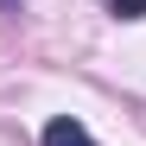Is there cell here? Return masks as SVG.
<instances>
[{
	"label": "cell",
	"mask_w": 146,
	"mask_h": 146,
	"mask_svg": "<svg viewBox=\"0 0 146 146\" xmlns=\"http://www.w3.org/2000/svg\"><path fill=\"white\" fill-rule=\"evenodd\" d=\"M44 146H95V140H89V127H83V121H70V114H57L51 127H44Z\"/></svg>",
	"instance_id": "obj_1"
},
{
	"label": "cell",
	"mask_w": 146,
	"mask_h": 146,
	"mask_svg": "<svg viewBox=\"0 0 146 146\" xmlns=\"http://www.w3.org/2000/svg\"><path fill=\"white\" fill-rule=\"evenodd\" d=\"M108 7H114L121 19H140V13H146V0H108Z\"/></svg>",
	"instance_id": "obj_2"
}]
</instances>
